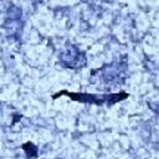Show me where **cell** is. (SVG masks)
I'll list each match as a JSON object with an SVG mask.
<instances>
[{"label":"cell","mask_w":159,"mask_h":159,"mask_svg":"<svg viewBox=\"0 0 159 159\" xmlns=\"http://www.w3.org/2000/svg\"><path fill=\"white\" fill-rule=\"evenodd\" d=\"M60 96H67L70 99L81 102V103H93V104H104L112 106L114 103H118L123 99H127L129 94L127 92H119V93H111V94H89V93H77V92H68V91H60L56 94L52 96L53 99L58 98Z\"/></svg>","instance_id":"6da1fadb"},{"label":"cell","mask_w":159,"mask_h":159,"mask_svg":"<svg viewBox=\"0 0 159 159\" xmlns=\"http://www.w3.org/2000/svg\"><path fill=\"white\" fill-rule=\"evenodd\" d=\"M22 149L27 155V159H36L39 155V149L32 142H26L22 144Z\"/></svg>","instance_id":"7a4b0ae2"}]
</instances>
